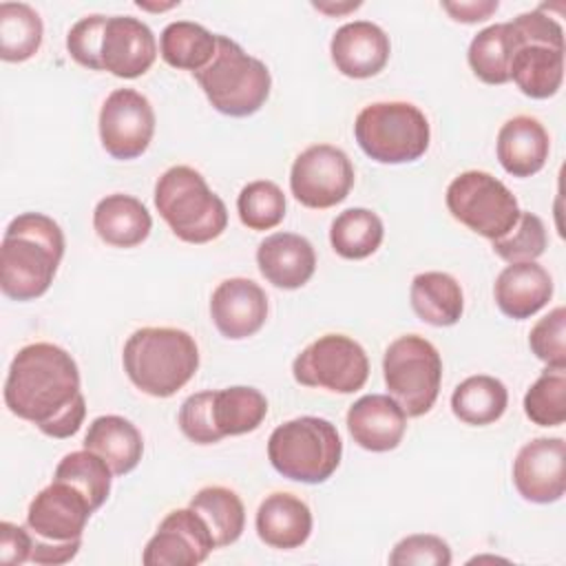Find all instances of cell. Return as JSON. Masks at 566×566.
I'll return each instance as SVG.
<instances>
[{"instance_id": "1", "label": "cell", "mask_w": 566, "mask_h": 566, "mask_svg": "<svg viewBox=\"0 0 566 566\" xmlns=\"http://www.w3.org/2000/svg\"><path fill=\"white\" fill-rule=\"evenodd\" d=\"M4 405L49 438L75 436L86 416L77 363L53 343L22 347L7 371Z\"/></svg>"}, {"instance_id": "2", "label": "cell", "mask_w": 566, "mask_h": 566, "mask_svg": "<svg viewBox=\"0 0 566 566\" xmlns=\"http://www.w3.org/2000/svg\"><path fill=\"white\" fill-rule=\"evenodd\" d=\"M64 256L62 228L42 212H22L7 226L0 245V290L13 301L40 298Z\"/></svg>"}, {"instance_id": "3", "label": "cell", "mask_w": 566, "mask_h": 566, "mask_svg": "<svg viewBox=\"0 0 566 566\" xmlns=\"http://www.w3.org/2000/svg\"><path fill=\"white\" fill-rule=\"evenodd\" d=\"M128 380L153 398H170L199 369L195 338L177 327H142L122 352Z\"/></svg>"}, {"instance_id": "4", "label": "cell", "mask_w": 566, "mask_h": 566, "mask_svg": "<svg viewBox=\"0 0 566 566\" xmlns=\"http://www.w3.org/2000/svg\"><path fill=\"white\" fill-rule=\"evenodd\" d=\"M155 208L172 234L186 243H208L228 226L223 199L190 166H172L157 179Z\"/></svg>"}, {"instance_id": "5", "label": "cell", "mask_w": 566, "mask_h": 566, "mask_svg": "<svg viewBox=\"0 0 566 566\" xmlns=\"http://www.w3.org/2000/svg\"><path fill=\"white\" fill-rule=\"evenodd\" d=\"M338 429L318 416H301L279 424L268 440V458L276 473L303 484H321L340 464Z\"/></svg>"}, {"instance_id": "6", "label": "cell", "mask_w": 566, "mask_h": 566, "mask_svg": "<svg viewBox=\"0 0 566 566\" xmlns=\"http://www.w3.org/2000/svg\"><path fill=\"white\" fill-rule=\"evenodd\" d=\"M192 75L212 108L228 117L254 115L268 102L272 88L268 66L226 35H217L214 57Z\"/></svg>"}, {"instance_id": "7", "label": "cell", "mask_w": 566, "mask_h": 566, "mask_svg": "<svg viewBox=\"0 0 566 566\" xmlns=\"http://www.w3.org/2000/svg\"><path fill=\"white\" fill-rule=\"evenodd\" d=\"M354 137L378 164H409L427 153L431 128L427 115L409 102H376L356 115Z\"/></svg>"}, {"instance_id": "8", "label": "cell", "mask_w": 566, "mask_h": 566, "mask_svg": "<svg viewBox=\"0 0 566 566\" xmlns=\"http://www.w3.org/2000/svg\"><path fill=\"white\" fill-rule=\"evenodd\" d=\"M382 376L389 396L409 418L424 416L440 394V352L424 336H400L385 349Z\"/></svg>"}, {"instance_id": "9", "label": "cell", "mask_w": 566, "mask_h": 566, "mask_svg": "<svg viewBox=\"0 0 566 566\" xmlns=\"http://www.w3.org/2000/svg\"><path fill=\"white\" fill-rule=\"evenodd\" d=\"M444 201L455 221L491 241L504 237L520 217L515 195L484 170L460 172L449 184Z\"/></svg>"}, {"instance_id": "10", "label": "cell", "mask_w": 566, "mask_h": 566, "mask_svg": "<svg viewBox=\"0 0 566 566\" xmlns=\"http://www.w3.org/2000/svg\"><path fill=\"white\" fill-rule=\"evenodd\" d=\"M298 385L334 394H354L369 378V358L360 343L345 334H325L310 343L292 363Z\"/></svg>"}, {"instance_id": "11", "label": "cell", "mask_w": 566, "mask_h": 566, "mask_svg": "<svg viewBox=\"0 0 566 566\" xmlns=\"http://www.w3.org/2000/svg\"><path fill=\"white\" fill-rule=\"evenodd\" d=\"M352 186L354 166L349 157L332 144H314L305 148L290 170V190L305 208H332L347 199Z\"/></svg>"}, {"instance_id": "12", "label": "cell", "mask_w": 566, "mask_h": 566, "mask_svg": "<svg viewBox=\"0 0 566 566\" xmlns=\"http://www.w3.org/2000/svg\"><path fill=\"white\" fill-rule=\"evenodd\" d=\"M155 111L135 88H115L99 108V142L113 159H137L150 146Z\"/></svg>"}, {"instance_id": "13", "label": "cell", "mask_w": 566, "mask_h": 566, "mask_svg": "<svg viewBox=\"0 0 566 566\" xmlns=\"http://www.w3.org/2000/svg\"><path fill=\"white\" fill-rule=\"evenodd\" d=\"M217 548L212 533L195 509H175L148 539L142 562L146 566H197Z\"/></svg>"}, {"instance_id": "14", "label": "cell", "mask_w": 566, "mask_h": 566, "mask_svg": "<svg viewBox=\"0 0 566 566\" xmlns=\"http://www.w3.org/2000/svg\"><path fill=\"white\" fill-rule=\"evenodd\" d=\"M93 506L88 497L73 484L53 480L29 504L27 526L44 542H73L82 539Z\"/></svg>"}, {"instance_id": "15", "label": "cell", "mask_w": 566, "mask_h": 566, "mask_svg": "<svg viewBox=\"0 0 566 566\" xmlns=\"http://www.w3.org/2000/svg\"><path fill=\"white\" fill-rule=\"evenodd\" d=\"M513 484L533 504H553L566 491L564 438H535L526 442L513 462Z\"/></svg>"}, {"instance_id": "16", "label": "cell", "mask_w": 566, "mask_h": 566, "mask_svg": "<svg viewBox=\"0 0 566 566\" xmlns=\"http://www.w3.org/2000/svg\"><path fill=\"white\" fill-rule=\"evenodd\" d=\"M157 57V40L150 27L133 15H111L99 44L102 71L115 77L135 80L144 75Z\"/></svg>"}, {"instance_id": "17", "label": "cell", "mask_w": 566, "mask_h": 566, "mask_svg": "<svg viewBox=\"0 0 566 566\" xmlns=\"http://www.w3.org/2000/svg\"><path fill=\"white\" fill-rule=\"evenodd\" d=\"M210 316L219 334L230 340L254 336L265 325L268 296L252 279H226L210 296Z\"/></svg>"}, {"instance_id": "18", "label": "cell", "mask_w": 566, "mask_h": 566, "mask_svg": "<svg viewBox=\"0 0 566 566\" xmlns=\"http://www.w3.org/2000/svg\"><path fill=\"white\" fill-rule=\"evenodd\" d=\"M329 53L336 71L345 77L367 80L378 75L391 53L389 35L369 20H354L336 29L329 42Z\"/></svg>"}, {"instance_id": "19", "label": "cell", "mask_w": 566, "mask_h": 566, "mask_svg": "<svg viewBox=\"0 0 566 566\" xmlns=\"http://www.w3.org/2000/svg\"><path fill=\"white\" fill-rule=\"evenodd\" d=\"M347 431L358 447L374 453H385L402 442L407 431V413L391 396L367 394L349 407Z\"/></svg>"}, {"instance_id": "20", "label": "cell", "mask_w": 566, "mask_h": 566, "mask_svg": "<svg viewBox=\"0 0 566 566\" xmlns=\"http://www.w3.org/2000/svg\"><path fill=\"white\" fill-rule=\"evenodd\" d=\"M256 265L263 279L274 287L298 290L316 270V252L301 234L274 232L259 243Z\"/></svg>"}, {"instance_id": "21", "label": "cell", "mask_w": 566, "mask_h": 566, "mask_svg": "<svg viewBox=\"0 0 566 566\" xmlns=\"http://www.w3.org/2000/svg\"><path fill=\"white\" fill-rule=\"evenodd\" d=\"M493 296L504 316L524 321L551 301L553 279L537 261L509 263L495 279Z\"/></svg>"}, {"instance_id": "22", "label": "cell", "mask_w": 566, "mask_h": 566, "mask_svg": "<svg viewBox=\"0 0 566 566\" xmlns=\"http://www.w3.org/2000/svg\"><path fill=\"white\" fill-rule=\"evenodd\" d=\"M551 139L539 119L517 115L502 124L497 133V159L513 177H531L539 172L548 159Z\"/></svg>"}, {"instance_id": "23", "label": "cell", "mask_w": 566, "mask_h": 566, "mask_svg": "<svg viewBox=\"0 0 566 566\" xmlns=\"http://www.w3.org/2000/svg\"><path fill=\"white\" fill-rule=\"evenodd\" d=\"M254 526L263 544L281 551L298 548L312 533V511L292 493H272L259 504Z\"/></svg>"}, {"instance_id": "24", "label": "cell", "mask_w": 566, "mask_h": 566, "mask_svg": "<svg viewBox=\"0 0 566 566\" xmlns=\"http://www.w3.org/2000/svg\"><path fill=\"white\" fill-rule=\"evenodd\" d=\"M93 228L97 237L113 248H135L148 239L153 217L137 197L115 192L97 201Z\"/></svg>"}, {"instance_id": "25", "label": "cell", "mask_w": 566, "mask_h": 566, "mask_svg": "<svg viewBox=\"0 0 566 566\" xmlns=\"http://www.w3.org/2000/svg\"><path fill=\"white\" fill-rule=\"evenodd\" d=\"M84 449L102 455L115 475L130 473L144 453L139 429L124 416H97L84 436Z\"/></svg>"}, {"instance_id": "26", "label": "cell", "mask_w": 566, "mask_h": 566, "mask_svg": "<svg viewBox=\"0 0 566 566\" xmlns=\"http://www.w3.org/2000/svg\"><path fill=\"white\" fill-rule=\"evenodd\" d=\"M509 75L526 97L548 99L564 82V49L524 44L513 53Z\"/></svg>"}, {"instance_id": "27", "label": "cell", "mask_w": 566, "mask_h": 566, "mask_svg": "<svg viewBox=\"0 0 566 566\" xmlns=\"http://www.w3.org/2000/svg\"><path fill=\"white\" fill-rule=\"evenodd\" d=\"M409 301L416 316L433 327L455 325L464 312L462 287L447 272L416 274L411 281Z\"/></svg>"}, {"instance_id": "28", "label": "cell", "mask_w": 566, "mask_h": 566, "mask_svg": "<svg viewBox=\"0 0 566 566\" xmlns=\"http://www.w3.org/2000/svg\"><path fill=\"white\" fill-rule=\"evenodd\" d=\"M509 405V391L502 380L486 374L464 378L451 394V411L458 420L484 427L500 420Z\"/></svg>"}, {"instance_id": "29", "label": "cell", "mask_w": 566, "mask_h": 566, "mask_svg": "<svg viewBox=\"0 0 566 566\" xmlns=\"http://www.w3.org/2000/svg\"><path fill=\"white\" fill-rule=\"evenodd\" d=\"M159 53L168 66L197 73L214 57L217 35L197 22L177 20L161 31Z\"/></svg>"}, {"instance_id": "30", "label": "cell", "mask_w": 566, "mask_h": 566, "mask_svg": "<svg viewBox=\"0 0 566 566\" xmlns=\"http://www.w3.org/2000/svg\"><path fill=\"white\" fill-rule=\"evenodd\" d=\"M265 416H268V400L254 387L237 385V387L212 391V418L221 438L250 433L259 429Z\"/></svg>"}, {"instance_id": "31", "label": "cell", "mask_w": 566, "mask_h": 566, "mask_svg": "<svg viewBox=\"0 0 566 566\" xmlns=\"http://www.w3.org/2000/svg\"><path fill=\"white\" fill-rule=\"evenodd\" d=\"M385 237V226L380 217L367 208L343 210L329 228V243L334 252L349 261H360L371 256Z\"/></svg>"}, {"instance_id": "32", "label": "cell", "mask_w": 566, "mask_h": 566, "mask_svg": "<svg viewBox=\"0 0 566 566\" xmlns=\"http://www.w3.org/2000/svg\"><path fill=\"white\" fill-rule=\"evenodd\" d=\"M190 509L203 517L217 548L234 544L245 528V509L232 489L206 486L190 500Z\"/></svg>"}, {"instance_id": "33", "label": "cell", "mask_w": 566, "mask_h": 566, "mask_svg": "<svg viewBox=\"0 0 566 566\" xmlns=\"http://www.w3.org/2000/svg\"><path fill=\"white\" fill-rule=\"evenodd\" d=\"M513 53L515 44L511 27L509 22H500L473 35L467 51V60L475 77H480L484 84H506L511 80L509 66Z\"/></svg>"}, {"instance_id": "34", "label": "cell", "mask_w": 566, "mask_h": 566, "mask_svg": "<svg viewBox=\"0 0 566 566\" xmlns=\"http://www.w3.org/2000/svg\"><path fill=\"white\" fill-rule=\"evenodd\" d=\"M44 27L38 11L24 2L0 4V57L4 62H24L42 44Z\"/></svg>"}, {"instance_id": "35", "label": "cell", "mask_w": 566, "mask_h": 566, "mask_svg": "<svg viewBox=\"0 0 566 566\" xmlns=\"http://www.w3.org/2000/svg\"><path fill=\"white\" fill-rule=\"evenodd\" d=\"M113 471L106 464V460L88 449L82 451H71L66 453L60 464L55 467L53 480H62L73 484L77 491H82L93 511H97L111 493V480H113Z\"/></svg>"}, {"instance_id": "36", "label": "cell", "mask_w": 566, "mask_h": 566, "mask_svg": "<svg viewBox=\"0 0 566 566\" xmlns=\"http://www.w3.org/2000/svg\"><path fill=\"white\" fill-rule=\"evenodd\" d=\"M237 212L248 230H272L285 217V195L270 179L250 181L237 197Z\"/></svg>"}, {"instance_id": "37", "label": "cell", "mask_w": 566, "mask_h": 566, "mask_svg": "<svg viewBox=\"0 0 566 566\" xmlns=\"http://www.w3.org/2000/svg\"><path fill=\"white\" fill-rule=\"evenodd\" d=\"M524 413L539 427H559L566 420V369L546 367L524 396Z\"/></svg>"}, {"instance_id": "38", "label": "cell", "mask_w": 566, "mask_h": 566, "mask_svg": "<svg viewBox=\"0 0 566 566\" xmlns=\"http://www.w3.org/2000/svg\"><path fill=\"white\" fill-rule=\"evenodd\" d=\"M546 243H548V237H546L544 221L533 212L520 210L517 223L504 237L491 241V248L506 263H524L542 256L546 250Z\"/></svg>"}, {"instance_id": "39", "label": "cell", "mask_w": 566, "mask_h": 566, "mask_svg": "<svg viewBox=\"0 0 566 566\" xmlns=\"http://www.w3.org/2000/svg\"><path fill=\"white\" fill-rule=\"evenodd\" d=\"M528 347L546 367L566 369V310L562 305L531 327Z\"/></svg>"}, {"instance_id": "40", "label": "cell", "mask_w": 566, "mask_h": 566, "mask_svg": "<svg viewBox=\"0 0 566 566\" xmlns=\"http://www.w3.org/2000/svg\"><path fill=\"white\" fill-rule=\"evenodd\" d=\"M391 566H449L451 548L449 544L431 533H416L400 539L391 555Z\"/></svg>"}, {"instance_id": "41", "label": "cell", "mask_w": 566, "mask_h": 566, "mask_svg": "<svg viewBox=\"0 0 566 566\" xmlns=\"http://www.w3.org/2000/svg\"><path fill=\"white\" fill-rule=\"evenodd\" d=\"M179 429L195 444H214L223 440L212 418V389L197 391L181 402Z\"/></svg>"}, {"instance_id": "42", "label": "cell", "mask_w": 566, "mask_h": 566, "mask_svg": "<svg viewBox=\"0 0 566 566\" xmlns=\"http://www.w3.org/2000/svg\"><path fill=\"white\" fill-rule=\"evenodd\" d=\"M106 27V15H86L77 20L69 33H66V49L71 57L91 71H102L99 64V44H102V33Z\"/></svg>"}, {"instance_id": "43", "label": "cell", "mask_w": 566, "mask_h": 566, "mask_svg": "<svg viewBox=\"0 0 566 566\" xmlns=\"http://www.w3.org/2000/svg\"><path fill=\"white\" fill-rule=\"evenodd\" d=\"M33 535L18 524L0 522V562L7 566H20L31 562Z\"/></svg>"}, {"instance_id": "44", "label": "cell", "mask_w": 566, "mask_h": 566, "mask_svg": "<svg viewBox=\"0 0 566 566\" xmlns=\"http://www.w3.org/2000/svg\"><path fill=\"white\" fill-rule=\"evenodd\" d=\"M82 546V539H73V542H44L40 537L33 535V553H31V562L33 564H44V566H55V564H66L71 562L77 551Z\"/></svg>"}, {"instance_id": "45", "label": "cell", "mask_w": 566, "mask_h": 566, "mask_svg": "<svg viewBox=\"0 0 566 566\" xmlns=\"http://www.w3.org/2000/svg\"><path fill=\"white\" fill-rule=\"evenodd\" d=\"M497 0H471V2H442V9L455 20L464 24L484 22L497 11Z\"/></svg>"}, {"instance_id": "46", "label": "cell", "mask_w": 566, "mask_h": 566, "mask_svg": "<svg viewBox=\"0 0 566 566\" xmlns=\"http://www.w3.org/2000/svg\"><path fill=\"white\" fill-rule=\"evenodd\" d=\"M314 7L318 9V11H325V13H343V11H349V9H358L360 7V2H347V4H343V7H332V4H321V2H314Z\"/></svg>"}]
</instances>
